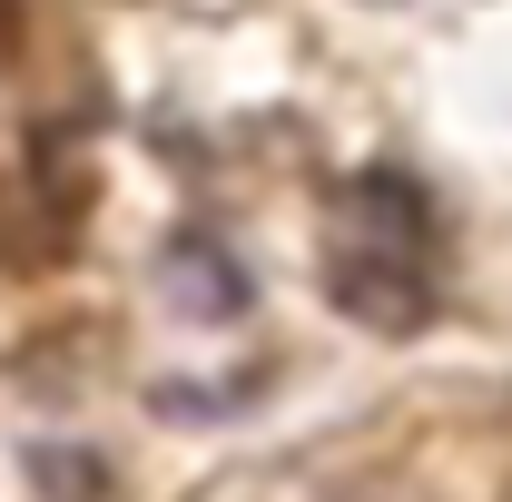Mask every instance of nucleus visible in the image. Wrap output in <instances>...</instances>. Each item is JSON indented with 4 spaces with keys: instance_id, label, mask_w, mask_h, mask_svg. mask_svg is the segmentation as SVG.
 Returning <instances> with one entry per match:
<instances>
[{
    "instance_id": "obj_1",
    "label": "nucleus",
    "mask_w": 512,
    "mask_h": 502,
    "mask_svg": "<svg viewBox=\"0 0 512 502\" xmlns=\"http://www.w3.org/2000/svg\"><path fill=\"white\" fill-rule=\"evenodd\" d=\"M325 296L335 315L375 325V335H414L434 325V207L414 178L365 168L335 197V237H325Z\"/></svg>"
},
{
    "instance_id": "obj_6",
    "label": "nucleus",
    "mask_w": 512,
    "mask_h": 502,
    "mask_svg": "<svg viewBox=\"0 0 512 502\" xmlns=\"http://www.w3.org/2000/svg\"><path fill=\"white\" fill-rule=\"evenodd\" d=\"M0 30H10V0H0Z\"/></svg>"
},
{
    "instance_id": "obj_3",
    "label": "nucleus",
    "mask_w": 512,
    "mask_h": 502,
    "mask_svg": "<svg viewBox=\"0 0 512 502\" xmlns=\"http://www.w3.org/2000/svg\"><path fill=\"white\" fill-rule=\"evenodd\" d=\"M30 483L50 502H99V463L89 453H50V443H30Z\"/></svg>"
},
{
    "instance_id": "obj_5",
    "label": "nucleus",
    "mask_w": 512,
    "mask_h": 502,
    "mask_svg": "<svg viewBox=\"0 0 512 502\" xmlns=\"http://www.w3.org/2000/svg\"><path fill=\"white\" fill-rule=\"evenodd\" d=\"M365 10H404V0H365Z\"/></svg>"
},
{
    "instance_id": "obj_4",
    "label": "nucleus",
    "mask_w": 512,
    "mask_h": 502,
    "mask_svg": "<svg viewBox=\"0 0 512 502\" xmlns=\"http://www.w3.org/2000/svg\"><path fill=\"white\" fill-rule=\"evenodd\" d=\"M325 502H424V493H414L404 473H355V483H335Z\"/></svg>"
},
{
    "instance_id": "obj_2",
    "label": "nucleus",
    "mask_w": 512,
    "mask_h": 502,
    "mask_svg": "<svg viewBox=\"0 0 512 502\" xmlns=\"http://www.w3.org/2000/svg\"><path fill=\"white\" fill-rule=\"evenodd\" d=\"M158 286H168V306L188 315V325H237L247 315V266L217 247L207 227H188V237L158 247Z\"/></svg>"
}]
</instances>
